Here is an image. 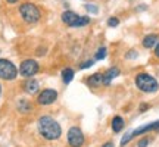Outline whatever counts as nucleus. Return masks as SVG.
Returning a JSON list of instances; mask_svg holds the SVG:
<instances>
[{
  "label": "nucleus",
  "instance_id": "18",
  "mask_svg": "<svg viewBox=\"0 0 159 147\" xmlns=\"http://www.w3.org/2000/svg\"><path fill=\"white\" fill-rule=\"evenodd\" d=\"M84 9L89 12V13H94V15L99 12V7H97L96 5H90V3H87V5L84 6Z\"/></svg>",
  "mask_w": 159,
  "mask_h": 147
},
{
  "label": "nucleus",
  "instance_id": "9",
  "mask_svg": "<svg viewBox=\"0 0 159 147\" xmlns=\"http://www.w3.org/2000/svg\"><path fill=\"white\" fill-rule=\"evenodd\" d=\"M150 131H155V132H158L159 131V121H155L152 124H146V125H142V127H139L136 130L131 131V137L134 138L137 136H143V134H146V132H150Z\"/></svg>",
  "mask_w": 159,
  "mask_h": 147
},
{
  "label": "nucleus",
  "instance_id": "8",
  "mask_svg": "<svg viewBox=\"0 0 159 147\" xmlns=\"http://www.w3.org/2000/svg\"><path fill=\"white\" fill-rule=\"evenodd\" d=\"M57 91L53 90V88H44L39 93L37 96V103L41 105V106H49L52 103H55L57 100Z\"/></svg>",
  "mask_w": 159,
  "mask_h": 147
},
{
  "label": "nucleus",
  "instance_id": "20",
  "mask_svg": "<svg viewBox=\"0 0 159 147\" xmlns=\"http://www.w3.org/2000/svg\"><path fill=\"white\" fill-rule=\"evenodd\" d=\"M119 25V19L115 16H111L108 19V27H111V28H115V27H118Z\"/></svg>",
  "mask_w": 159,
  "mask_h": 147
},
{
  "label": "nucleus",
  "instance_id": "11",
  "mask_svg": "<svg viewBox=\"0 0 159 147\" xmlns=\"http://www.w3.org/2000/svg\"><path fill=\"white\" fill-rule=\"evenodd\" d=\"M85 84L89 85L90 88H97V87H102V85H103V74L102 72L91 74L90 77H87V79H85Z\"/></svg>",
  "mask_w": 159,
  "mask_h": 147
},
{
  "label": "nucleus",
  "instance_id": "12",
  "mask_svg": "<svg viewBox=\"0 0 159 147\" xmlns=\"http://www.w3.org/2000/svg\"><path fill=\"white\" fill-rule=\"evenodd\" d=\"M39 88H40L39 81L34 78H28L25 82H24V91H25L27 94H30V96L35 94V93L39 91Z\"/></svg>",
  "mask_w": 159,
  "mask_h": 147
},
{
  "label": "nucleus",
  "instance_id": "2",
  "mask_svg": "<svg viewBox=\"0 0 159 147\" xmlns=\"http://www.w3.org/2000/svg\"><path fill=\"white\" fill-rule=\"evenodd\" d=\"M134 84H136V87L140 91L149 93V94L156 93V91L159 90L158 79L155 78V77H152V75L148 72H139L137 74L136 77H134Z\"/></svg>",
  "mask_w": 159,
  "mask_h": 147
},
{
  "label": "nucleus",
  "instance_id": "1",
  "mask_svg": "<svg viewBox=\"0 0 159 147\" xmlns=\"http://www.w3.org/2000/svg\"><path fill=\"white\" fill-rule=\"evenodd\" d=\"M37 130H39L40 136L49 140V141H55L59 140L62 136V128L55 118H52L49 115H43L40 116L37 121Z\"/></svg>",
  "mask_w": 159,
  "mask_h": 147
},
{
  "label": "nucleus",
  "instance_id": "6",
  "mask_svg": "<svg viewBox=\"0 0 159 147\" xmlns=\"http://www.w3.org/2000/svg\"><path fill=\"white\" fill-rule=\"evenodd\" d=\"M39 71H40V65L34 59H25V60H22L21 66H19V75L27 79L35 77L39 74Z\"/></svg>",
  "mask_w": 159,
  "mask_h": 147
},
{
  "label": "nucleus",
  "instance_id": "17",
  "mask_svg": "<svg viewBox=\"0 0 159 147\" xmlns=\"http://www.w3.org/2000/svg\"><path fill=\"white\" fill-rule=\"evenodd\" d=\"M106 56H108V49H106L105 46H102V47H99L96 50V53H94V60H103Z\"/></svg>",
  "mask_w": 159,
  "mask_h": 147
},
{
  "label": "nucleus",
  "instance_id": "24",
  "mask_svg": "<svg viewBox=\"0 0 159 147\" xmlns=\"http://www.w3.org/2000/svg\"><path fill=\"white\" fill-rule=\"evenodd\" d=\"M153 49H155V50H153L155 56H156V57H158V59H159V43H158V44H156V46H155Z\"/></svg>",
  "mask_w": 159,
  "mask_h": 147
},
{
  "label": "nucleus",
  "instance_id": "14",
  "mask_svg": "<svg viewBox=\"0 0 159 147\" xmlns=\"http://www.w3.org/2000/svg\"><path fill=\"white\" fill-rule=\"evenodd\" d=\"M124 127H125L124 118L119 116V115L114 116V119H112V131H114L115 134H116V132H121V131L124 130Z\"/></svg>",
  "mask_w": 159,
  "mask_h": 147
},
{
  "label": "nucleus",
  "instance_id": "19",
  "mask_svg": "<svg viewBox=\"0 0 159 147\" xmlns=\"http://www.w3.org/2000/svg\"><path fill=\"white\" fill-rule=\"evenodd\" d=\"M93 65H94V59H87L83 63H80V69H87L90 66H93Z\"/></svg>",
  "mask_w": 159,
  "mask_h": 147
},
{
  "label": "nucleus",
  "instance_id": "23",
  "mask_svg": "<svg viewBox=\"0 0 159 147\" xmlns=\"http://www.w3.org/2000/svg\"><path fill=\"white\" fill-rule=\"evenodd\" d=\"M127 59H134V57H137V51L136 50H131V51H128L127 53Z\"/></svg>",
  "mask_w": 159,
  "mask_h": 147
},
{
  "label": "nucleus",
  "instance_id": "22",
  "mask_svg": "<svg viewBox=\"0 0 159 147\" xmlns=\"http://www.w3.org/2000/svg\"><path fill=\"white\" fill-rule=\"evenodd\" d=\"M149 108H150V106H149V103H142V105L139 106V110H140V112H146Z\"/></svg>",
  "mask_w": 159,
  "mask_h": 147
},
{
  "label": "nucleus",
  "instance_id": "27",
  "mask_svg": "<svg viewBox=\"0 0 159 147\" xmlns=\"http://www.w3.org/2000/svg\"><path fill=\"white\" fill-rule=\"evenodd\" d=\"M0 96H2V84H0Z\"/></svg>",
  "mask_w": 159,
  "mask_h": 147
},
{
  "label": "nucleus",
  "instance_id": "3",
  "mask_svg": "<svg viewBox=\"0 0 159 147\" xmlns=\"http://www.w3.org/2000/svg\"><path fill=\"white\" fill-rule=\"evenodd\" d=\"M19 15L22 18V21L25 24H37L41 19V11H40V7L34 3H31V2H27V3H22V5L19 6Z\"/></svg>",
  "mask_w": 159,
  "mask_h": 147
},
{
  "label": "nucleus",
  "instance_id": "4",
  "mask_svg": "<svg viewBox=\"0 0 159 147\" xmlns=\"http://www.w3.org/2000/svg\"><path fill=\"white\" fill-rule=\"evenodd\" d=\"M62 22L68 25L71 28H83L85 25L90 24V18L89 16H81L78 13L72 11H65L62 13Z\"/></svg>",
  "mask_w": 159,
  "mask_h": 147
},
{
  "label": "nucleus",
  "instance_id": "21",
  "mask_svg": "<svg viewBox=\"0 0 159 147\" xmlns=\"http://www.w3.org/2000/svg\"><path fill=\"white\" fill-rule=\"evenodd\" d=\"M149 143H150V138H149V137H144V138H142V140L139 141L137 147H148Z\"/></svg>",
  "mask_w": 159,
  "mask_h": 147
},
{
  "label": "nucleus",
  "instance_id": "5",
  "mask_svg": "<svg viewBox=\"0 0 159 147\" xmlns=\"http://www.w3.org/2000/svg\"><path fill=\"white\" fill-rule=\"evenodd\" d=\"M19 75V71L13 62L7 60V59H0V79L5 81H13Z\"/></svg>",
  "mask_w": 159,
  "mask_h": 147
},
{
  "label": "nucleus",
  "instance_id": "25",
  "mask_svg": "<svg viewBox=\"0 0 159 147\" xmlns=\"http://www.w3.org/2000/svg\"><path fill=\"white\" fill-rule=\"evenodd\" d=\"M18 2H19V0H6V3H9V5H15Z\"/></svg>",
  "mask_w": 159,
  "mask_h": 147
},
{
  "label": "nucleus",
  "instance_id": "26",
  "mask_svg": "<svg viewBox=\"0 0 159 147\" xmlns=\"http://www.w3.org/2000/svg\"><path fill=\"white\" fill-rule=\"evenodd\" d=\"M103 147H114V143L109 141V143H106V144H103Z\"/></svg>",
  "mask_w": 159,
  "mask_h": 147
},
{
  "label": "nucleus",
  "instance_id": "10",
  "mask_svg": "<svg viewBox=\"0 0 159 147\" xmlns=\"http://www.w3.org/2000/svg\"><path fill=\"white\" fill-rule=\"evenodd\" d=\"M119 74H121V69H119L118 66H111L109 69H106V71L103 72V85H105V87L111 85V82H112L116 77H119Z\"/></svg>",
  "mask_w": 159,
  "mask_h": 147
},
{
  "label": "nucleus",
  "instance_id": "13",
  "mask_svg": "<svg viewBox=\"0 0 159 147\" xmlns=\"http://www.w3.org/2000/svg\"><path fill=\"white\" fill-rule=\"evenodd\" d=\"M158 43H159V35L158 34H148L142 40V44L144 49H153Z\"/></svg>",
  "mask_w": 159,
  "mask_h": 147
},
{
  "label": "nucleus",
  "instance_id": "16",
  "mask_svg": "<svg viewBox=\"0 0 159 147\" xmlns=\"http://www.w3.org/2000/svg\"><path fill=\"white\" fill-rule=\"evenodd\" d=\"M16 109L21 113H30L31 110H33V105H31V102L27 100V99H21L16 105Z\"/></svg>",
  "mask_w": 159,
  "mask_h": 147
},
{
  "label": "nucleus",
  "instance_id": "7",
  "mask_svg": "<svg viewBox=\"0 0 159 147\" xmlns=\"http://www.w3.org/2000/svg\"><path fill=\"white\" fill-rule=\"evenodd\" d=\"M85 143V137L80 127H71L68 130V144L69 147H83Z\"/></svg>",
  "mask_w": 159,
  "mask_h": 147
},
{
  "label": "nucleus",
  "instance_id": "15",
  "mask_svg": "<svg viewBox=\"0 0 159 147\" xmlns=\"http://www.w3.org/2000/svg\"><path fill=\"white\" fill-rule=\"evenodd\" d=\"M61 75H62V81L65 85L71 84V81L74 79L75 77V71L72 68H63L62 72H61Z\"/></svg>",
  "mask_w": 159,
  "mask_h": 147
}]
</instances>
